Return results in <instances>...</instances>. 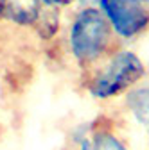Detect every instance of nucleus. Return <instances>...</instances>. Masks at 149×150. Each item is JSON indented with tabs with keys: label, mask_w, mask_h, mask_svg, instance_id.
Segmentation results:
<instances>
[{
	"label": "nucleus",
	"mask_w": 149,
	"mask_h": 150,
	"mask_svg": "<svg viewBox=\"0 0 149 150\" xmlns=\"http://www.w3.org/2000/svg\"><path fill=\"white\" fill-rule=\"evenodd\" d=\"M117 47V38L97 6L76 9L67 29V50L83 73L97 66Z\"/></svg>",
	"instance_id": "f257e3e1"
},
{
	"label": "nucleus",
	"mask_w": 149,
	"mask_h": 150,
	"mask_svg": "<svg viewBox=\"0 0 149 150\" xmlns=\"http://www.w3.org/2000/svg\"><path fill=\"white\" fill-rule=\"evenodd\" d=\"M145 73V63L137 52L117 47L97 66L85 73V91L99 102H111L142 84Z\"/></svg>",
	"instance_id": "f03ea898"
},
{
	"label": "nucleus",
	"mask_w": 149,
	"mask_h": 150,
	"mask_svg": "<svg viewBox=\"0 0 149 150\" xmlns=\"http://www.w3.org/2000/svg\"><path fill=\"white\" fill-rule=\"evenodd\" d=\"M119 43L133 41L149 32V7L140 0H97Z\"/></svg>",
	"instance_id": "7ed1b4c3"
},
{
	"label": "nucleus",
	"mask_w": 149,
	"mask_h": 150,
	"mask_svg": "<svg viewBox=\"0 0 149 150\" xmlns=\"http://www.w3.org/2000/svg\"><path fill=\"white\" fill-rule=\"evenodd\" d=\"M122 112L126 122L133 123L149 145V86L138 84L122 97Z\"/></svg>",
	"instance_id": "20e7f679"
},
{
	"label": "nucleus",
	"mask_w": 149,
	"mask_h": 150,
	"mask_svg": "<svg viewBox=\"0 0 149 150\" xmlns=\"http://www.w3.org/2000/svg\"><path fill=\"white\" fill-rule=\"evenodd\" d=\"M42 0H0V22L32 29L43 13Z\"/></svg>",
	"instance_id": "39448f33"
},
{
	"label": "nucleus",
	"mask_w": 149,
	"mask_h": 150,
	"mask_svg": "<svg viewBox=\"0 0 149 150\" xmlns=\"http://www.w3.org/2000/svg\"><path fill=\"white\" fill-rule=\"evenodd\" d=\"M92 150H131L128 139L120 136L113 122H95L86 127Z\"/></svg>",
	"instance_id": "423d86ee"
},
{
	"label": "nucleus",
	"mask_w": 149,
	"mask_h": 150,
	"mask_svg": "<svg viewBox=\"0 0 149 150\" xmlns=\"http://www.w3.org/2000/svg\"><path fill=\"white\" fill-rule=\"evenodd\" d=\"M45 7H52V9H65V7H70L74 6V0H42Z\"/></svg>",
	"instance_id": "0eeeda50"
},
{
	"label": "nucleus",
	"mask_w": 149,
	"mask_h": 150,
	"mask_svg": "<svg viewBox=\"0 0 149 150\" xmlns=\"http://www.w3.org/2000/svg\"><path fill=\"white\" fill-rule=\"evenodd\" d=\"M74 6H77L79 7H94L97 6V0H74Z\"/></svg>",
	"instance_id": "6e6552de"
},
{
	"label": "nucleus",
	"mask_w": 149,
	"mask_h": 150,
	"mask_svg": "<svg viewBox=\"0 0 149 150\" xmlns=\"http://www.w3.org/2000/svg\"><path fill=\"white\" fill-rule=\"evenodd\" d=\"M140 2H144V4H145V6L149 7V0H140Z\"/></svg>",
	"instance_id": "1a4fd4ad"
}]
</instances>
